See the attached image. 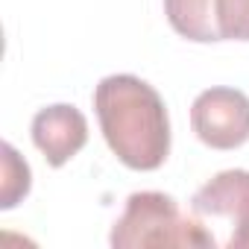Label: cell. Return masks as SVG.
<instances>
[{"mask_svg": "<svg viewBox=\"0 0 249 249\" xmlns=\"http://www.w3.org/2000/svg\"><path fill=\"white\" fill-rule=\"evenodd\" d=\"M94 108L108 150L129 170H159L170 156V117L161 94L132 73H111L94 88Z\"/></svg>", "mask_w": 249, "mask_h": 249, "instance_id": "6da1fadb", "label": "cell"}, {"mask_svg": "<svg viewBox=\"0 0 249 249\" xmlns=\"http://www.w3.org/2000/svg\"><path fill=\"white\" fill-rule=\"evenodd\" d=\"M114 249L144 246H217L214 234L191 214L179 211V202L161 191L129 194L126 208L111 229Z\"/></svg>", "mask_w": 249, "mask_h": 249, "instance_id": "7a4b0ae2", "label": "cell"}, {"mask_svg": "<svg viewBox=\"0 0 249 249\" xmlns=\"http://www.w3.org/2000/svg\"><path fill=\"white\" fill-rule=\"evenodd\" d=\"M191 214L211 231L223 229L220 246H249V170H223L191 196Z\"/></svg>", "mask_w": 249, "mask_h": 249, "instance_id": "3957f363", "label": "cell"}, {"mask_svg": "<svg viewBox=\"0 0 249 249\" xmlns=\"http://www.w3.org/2000/svg\"><path fill=\"white\" fill-rule=\"evenodd\" d=\"M191 129L211 150H237L249 141V97L237 88H205L191 106Z\"/></svg>", "mask_w": 249, "mask_h": 249, "instance_id": "277c9868", "label": "cell"}, {"mask_svg": "<svg viewBox=\"0 0 249 249\" xmlns=\"http://www.w3.org/2000/svg\"><path fill=\"white\" fill-rule=\"evenodd\" d=\"M33 144L50 167L68 164L88 144V120L71 103H56L33 117Z\"/></svg>", "mask_w": 249, "mask_h": 249, "instance_id": "5b68a950", "label": "cell"}, {"mask_svg": "<svg viewBox=\"0 0 249 249\" xmlns=\"http://www.w3.org/2000/svg\"><path fill=\"white\" fill-rule=\"evenodd\" d=\"M164 15L173 33L188 41L196 44L223 41L217 0H164Z\"/></svg>", "mask_w": 249, "mask_h": 249, "instance_id": "8992f818", "label": "cell"}, {"mask_svg": "<svg viewBox=\"0 0 249 249\" xmlns=\"http://www.w3.org/2000/svg\"><path fill=\"white\" fill-rule=\"evenodd\" d=\"M33 185L30 164L15 153L12 144H3V188H0V208H15Z\"/></svg>", "mask_w": 249, "mask_h": 249, "instance_id": "52a82bcc", "label": "cell"}, {"mask_svg": "<svg viewBox=\"0 0 249 249\" xmlns=\"http://www.w3.org/2000/svg\"><path fill=\"white\" fill-rule=\"evenodd\" d=\"M223 41H249V0H217Z\"/></svg>", "mask_w": 249, "mask_h": 249, "instance_id": "ba28073f", "label": "cell"}]
</instances>
